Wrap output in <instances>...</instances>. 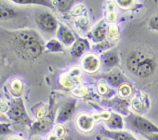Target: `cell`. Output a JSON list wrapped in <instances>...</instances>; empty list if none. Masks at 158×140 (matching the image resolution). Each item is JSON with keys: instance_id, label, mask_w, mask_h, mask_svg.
Segmentation results:
<instances>
[{"instance_id": "obj_1", "label": "cell", "mask_w": 158, "mask_h": 140, "mask_svg": "<svg viewBox=\"0 0 158 140\" xmlns=\"http://www.w3.org/2000/svg\"><path fill=\"white\" fill-rule=\"evenodd\" d=\"M10 43L17 54L24 58H36L42 52L40 42L28 31H19L12 34Z\"/></svg>"}, {"instance_id": "obj_2", "label": "cell", "mask_w": 158, "mask_h": 140, "mask_svg": "<svg viewBox=\"0 0 158 140\" xmlns=\"http://www.w3.org/2000/svg\"><path fill=\"white\" fill-rule=\"evenodd\" d=\"M131 125L135 130L144 133H158V127L146 118L141 117H134L130 120Z\"/></svg>"}, {"instance_id": "obj_3", "label": "cell", "mask_w": 158, "mask_h": 140, "mask_svg": "<svg viewBox=\"0 0 158 140\" xmlns=\"http://www.w3.org/2000/svg\"><path fill=\"white\" fill-rule=\"evenodd\" d=\"M156 64L151 58H145L139 65L136 74L140 78L150 76L155 69Z\"/></svg>"}, {"instance_id": "obj_4", "label": "cell", "mask_w": 158, "mask_h": 140, "mask_svg": "<svg viewBox=\"0 0 158 140\" xmlns=\"http://www.w3.org/2000/svg\"><path fill=\"white\" fill-rule=\"evenodd\" d=\"M11 119L14 121H21L24 117V109L19 102H14L7 112Z\"/></svg>"}, {"instance_id": "obj_5", "label": "cell", "mask_w": 158, "mask_h": 140, "mask_svg": "<svg viewBox=\"0 0 158 140\" xmlns=\"http://www.w3.org/2000/svg\"><path fill=\"white\" fill-rule=\"evenodd\" d=\"M38 23L41 29L46 31H52L55 29L56 23V20L50 14H43L38 18Z\"/></svg>"}, {"instance_id": "obj_6", "label": "cell", "mask_w": 158, "mask_h": 140, "mask_svg": "<svg viewBox=\"0 0 158 140\" xmlns=\"http://www.w3.org/2000/svg\"><path fill=\"white\" fill-rule=\"evenodd\" d=\"M16 12L5 2L0 1V20H8L16 16Z\"/></svg>"}, {"instance_id": "obj_7", "label": "cell", "mask_w": 158, "mask_h": 140, "mask_svg": "<svg viewBox=\"0 0 158 140\" xmlns=\"http://www.w3.org/2000/svg\"><path fill=\"white\" fill-rule=\"evenodd\" d=\"M146 57L141 53V52H136V53L132 54L129 57L127 60V67L132 72L135 73L137 70L140 63L143 61Z\"/></svg>"}, {"instance_id": "obj_8", "label": "cell", "mask_w": 158, "mask_h": 140, "mask_svg": "<svg viewBox=\"0 0 158 140\" xmlns=\"http://www.w3.org/2000/svg\"><path fill=\"white\" fill-rule=\"evenodd\" d=\"M102 133L113 140H137L132 135L126 132H110L104 129L102 131Z\"/></svg>"}, {"instance_id": "obj_9", "label": "cell", "mask_w": 158, "mask_h": 140, "mask_svg": "<svg viewBox=\"0 0 158 140\" xmlns=\"http://www.w3.org/2000/svg\"><path fill=\"white\" fill-rule=\"evenodd\" d=\"M77 125L83 131H89L93 127V119L86 115H81L77 119Z\"/></svg>"}, {"instance_id": "obj_10", "label": "cell", "mask_w": 158, "mask_h": 140, "mask_svg": "<svg viewBox=\"0 0 158 140\" xmlns=\"http://www.w3.org/2000/svg\"><path fill=\"white\" fill-rule=\"evenodd\" d=\"M73 109L74 110L73 106L72 104H67L64 108L63 109V111H62L61 113V119L63 121H65V120L68 119L69 117L70 116L71 114H72Z\"/></svg>"}, {"instance_id": "obj_11", "label": "cell", "mask_w": 158, "mask_h": 140, "mask_svg": "<svg viewBox=\"0 0 158 140\" xmlns=\"http://www.w3.org/2000/svg\"><path fill=\"white\" fill-rule=\"evenodd\" d=\"M86 62H85V65H83L85 67V69H87L88 70H94L97 68V60L95 58H94L93 62H91L93 59V57H90V58H86Z\"/></svg>"}, {"instance_id": "obj_12", "label": "cell", "mask_w": 158, "mask_h": 140, "mask_svg": "<svg viewBox=\"0 0 158 140\" xmlns=\"http://www.w3.org/2000/svg\"><path fill=\"white\" fill-rule=\"evenodd\" d=\"M110 126H112L113 128H121L122 122L120 118H117V116L114 117L111 119H110L109 122Z\"/></svg>"}, {"instance_id": "obj_13", "label": "cell", "mask_w": 158, "mask_h": 140, "mask_svg": "<svg viewBox=\"0 0 158 140\" xmlns=\"http://www.w3.org/2000/svg\"><path fill=\"white\" fill-rule=\"evenodd\" d=\"M10 132V125L6 124V123H0V135H6Z\"/></svg>"}, {"instance_id": "obj_14", "label": "cell", "mask_w": 158, "mask_h": 140, "mask_svg": "<svg viewBox=\"0 0 158 140\" xmlns=\"http://www.w3.org/2000/svg\"><path fill=\"white\" fill-rule=\"evenodd\" d=\"M150 26L153 29L158 30V15H155L151 18L150 21Z\"/></svg>"}, {"instance_id": "obj_15", "label": "cell", "mask_w": 158, "mask_h": 140, "mask_svg": "<svg viewBox=\"0 0 158 140\" xmlns=\"http://www.w3.org/2000/svg\"><path fill=\"white\" fill-rule=\"evenodd\" d=\"M149 140H158V133H151L145 135Z\"/></svg>"}, {"instance_id": "obj_16", "label": "cell", "mask_w": 158, "mask_h": 140, "mask_svg": "<svg viewBox=\"0 0 158 140\" xmlns=\"http://www.w3.org/2000/svg\"><path fill=\"white\" fill-rule=\"evenodd\" d=\"M9 140H24L23 138H20L18 136H12L11 138H9Z\"/></svg>"}]
</instances>
